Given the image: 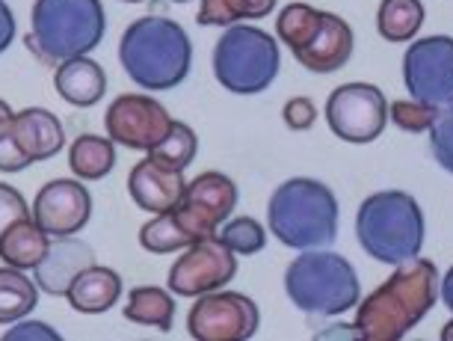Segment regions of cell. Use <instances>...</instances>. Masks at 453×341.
I'll return each mask as SVG.
<instances>
[{"mask_svg":"<svg viewBox=\"0 0 453 341\" xmlns=\"http://www.w3.org/2000/svg\"><path fill=\"white\" fill-rule=\"evenodd\" d=\"M439 267L430 259L395 264V273L356 306V338L400 341L433 312L439 300Z\"/></svg>","mask_w":453,"mask_h":341,"instance_id":"1","label":"cell"},{"mask_svg":"<svg viewBox=\"0 0 453 341\" xmlns=\"http://www.w3.org/2000/svg\"><path fill=\"white\" fill-rule=\"evenodd\" d=\"M119 63L145 92L175 89L193 68V42L187 30L164 15H145L127 24L119 42Z\"/></svg>","mask_w":453,"mask_h":341,"instance_id":"2","label":"cell"},{"mask_svg":"<svg viewBox=\"0 0 453 341\" xmlns=\"http://www.w3.org/2000/svg\"><path fill=\"white\" fill-rule=\"evenodd\" d=\"M338 199L318 178H288L267 202V226L290 250H320L338 237Z\"/></svg>","mask_w":453,"mask_h":341,"instance_id":"3","label":"cell"},{"mask_svg":"<svg viewBox=\"0 0 453 341\" xmlns=\"http://www.w3.org/2000/svg\"><path fill=\"white\" fill-rule=\"evenodd\" d=\"M426 220L421 205L406 190H380L358 205L356 241L380 264H400L421 255Z\"/></svg>","mask_w":453,"mask_h":341,"instance_id":"4","label":"cell"},{"mask_svg":"<svg viewBox=\"0 0 453 341\" xmlns=\"http://www.w3.org/2000/svg\"><path fill=\"white\" fill-rule=\"evenodd\" d=\"M107 19L101 0H36L27 45L42 63L87 57L104 39Z\"/></svg>","mask_w":453,"mask_h":341,"instance_id":"5","label":"cell"},{"mask_svg":"<svg viewBox=\"0 0 453 341\" xmlns=\"http://www.w3.org/2000/svg\"><path fill=\"white\" fill-rule=\"evenodd\" d=\"M285 291L305 314L335 318L362 300L358 273L344 255L329 250H303L285 270Z\"/></svg>","mask_w":453,"mask_h":341,"instance_id":"6","label":"cell"},{"mask_svg":"<svg viewBox=\"0 0 453 341\" xmlns=\"http://www.w3.org/2000/svg\"><path fill=\"white\" fill-rule=\"evenodd\" d=\"M279 68V42L252 24H232L213 48V78L234 96H258L270 89Z\"/></svg>","mask_w":453,"mask_h":341,"instance_id":"7","label":"cell"},{"mask_svg":"<svg viewBox=\"0 0 453 341\" xmlns=\"http://www.w3.org/2000/svg\"><path fill=\"white\" fill-rule=\"evenodd\" d=\"M388 98L373 83H344L326 101L329 131L353 146H367L391 122Z\"/></svg>","mask_w":453,"mask_h":341,"instance_id":"8","label":"cell"},{"mask_svg":"<svg viewBox=\"0 0 453 341\" xmlns=\"http://www.w3.org/2000/svg\"><path fill=\"white\" fill-rule=\"evenodd\" d=\"M403 83L409 98L430 107L453 105V36L412 39L403 54Z\"/></svg>","mask_w":453,"mask_h":341,"instance_id":"9","label":"cell"},{"mask_svg":"<svg viewBox=\"0 0 453 341\" xmlns=\"http://www.w3.org/2000/svg\"><path fill=\"white\" fill-rule=\"evenodd\" d=\"M261 327V312L241 291L202 294L187 314V332L196 341H246Z\"/></svg>","mask_w":453,"mask_h":341,"instance_id":"10","label":"cell"},{"mask_svg":"<svg viewBox=\"0 0 453 341\" xmlns=\"http://www.w3.org/2000/svg\"><path fill=\"white\" fill-rule=\"evenodd\" d=\"M237 255L219 241V235L202 237L181 252V259L169 270V291L178 297H202L219 291L234 279Z\"/></svg>","mask_w":453,"mask_h":341,"instance_id":"11","label":"cell"},{"mask_svg":"<svg viewBox=\"0 0 453 341\" xmlns=\"http://www.w3.org/2000/svg\"><path fill=\"white\" fill-rule=\"evenodd\" d=\"M173 122L175 119L169 116V110L160 105L157 98L136 96V92L119 96L113 105L107 107V116H104L107 136L116 146L145 151V155L169 134Z\"/></svg>","mask_w":453,"mask_h":341,"instance_id":"12","label":"cell"},{"mask_svg":"<svg viewBox=\"0 0 453 341\" xmlns=\"http://www.w3.org/2000/svg\"><path fill=\"white\" fill-rule=\"evenodd\" d=\"M237 208V184L226 173L208 169V173L196 175L193 182H187L184 199L175 208V214L181 217L184 229L196 241L217 235V226L226 220H232Z\"/></svg>","mask_w":453,"mask_h":341,"instance_id":"13","label":"cell"},{"mask_svg":"<svg viewBox=\"0 0 453 341\" xmlns=\"http://www.w3.org/2000/svg\"><path fill=\"white\" fill-rule=\"evenodd\" d=\"M92 214V196L74 178H57L45 184L33 202V220L45 229L50 237L78 235L89 223Z\"/></svg>","mask_w":453,"mask_h":341,"instance_id":"14","label":"cell"},{"mask_svg":"<svg viewBox=\"0 0 453 341\" xmlns=\"http://www.w3.org/2000/svg\"><path fill=\"white\" fill-rule=\"evenodd\" d=\"M127 190H131V199L140 205L142 211L166 214V211H175L178 205H181L187 178H184V169H173V167L157 164L155 158H145L131 169V175H127Z\"/></svg>","mask_w":453,"mask_h":341,"instance_id":"15","label":"cell"},{"mask_svg":"<svg viewBox=\"0 0 453 341\" xmlns=\"http://www.w3.org/2000/svg\"><path fill=\"white\" fill-rule=\"evenodd\" d=\"M356 36L353 27L335 12H323V24L309 45L303 50H296V63L303 68H309L314 74H332L338 68H344L353 57Z\"/></svg>","mask_w":453,"mask_h":341,"instance_id":"16","label":"cell"},{"mask_svg":"<svg viewBox=\"0 0 453 341\" xmlns=\"http://www.w3.org/2000/svg\"><path fill=\"white\" fill-rule=\"evenodd\" d=\"M89 264H96L89 244L78 241L74 235L54 237L48 255L36 264V285L50 297H65L78 273L87 270Z\"/></svg>","mask_w":453,"mask_h":341,"instance_id":"17","label":"cell"},{"mask_svg":"<svg viewBox=\"0 0 453 341\" xmlns=\"http://www.w3.org/2000/svg\"><path fill=\"white\" fill-rule=\"evenodd\" d=\"M12 131L19 136V146L24 149V155L30 158V164L54 158L59 149L65 146V131L63 122L42 107H27L21 113L12 116Z\"/></svg>","mask_w":453,"mask_h":341,"instance_id":"18","label":"cell"},{"mask_svg":"<svg viewBox=\"0 0 453 341\" xmlns=\"http://www.w3.org/2000/svg\"><path fill=\"white\" fill-rule=\"evenodd\" d=\"M54 87L59 98L72 107H92L104 98L107 92V74L96 59L89 57H72L59 63L54 74Z\"/></svg>","mask_w":453,"mask_h":341,"instance_id":"19","label":"cell"},{"mask_svg":"<svg viewBox=\"0 0 453 341\" xmlns=\"http://www.w3.org/2000/svg\"><path fill=\"white\" fill-rule=\"evenodd\" d=\"M65 297L74 312L101 314L113 309L119 297H122V276L110 267H101V264H89L87 270L78 273V279L72 283Z\"/></svg>","mask_w":453,"mask_h":341,"instance_id":"20","label":"cell"},{"mask_svg":"<svg viewBox=\"0 0 453 341\" xmlns=\"http://www.w3.org/2000/svg\"><path fill=\"white\" fill-rule=\"evenodd\" d=\"M50 250V235L33 217H24L12 223L0 237V259L10 267L36 270V264L45 259Z\"/></svg>","mask_w":453,"mask_h":341,"instance_id":"21","label":"cell"},{"mask_svg":"<svg viewBox=\"0 0 453 341\" xmlns=\"http://www.w3.org/2000/svg\"><path fill=\"white\" fill-rule=\"evenodd\" d=\"M68 167L81 182H98L116 167V143L110 136L81 134L68 149Z\"/></svg>","mask_w":453,"mask_h":341,"instance_id":"22","label":"cell"},{"mask_svg":"<svg viewBox=\"0 0 453 341\" xmlns=\"http://www.w3.org/2000/svg\"><path fill=\"white\" fill-rule=\"evenodd\" d=\"M424 4L421 0H382L376 10V30L391 45H403L418 36L424 27Z\"/></svg>","mask_w":453,"mask_h":341,"instance_id":"23","label":"cell"},{"mask_svg":"<svg viewBox=\"0 0 453 341\" xmlns=\"http://www.w3.org/2000/svg\"><path fill=\"white\" fill-rule=\"evenodd\" d=\"M125 318L142 327H155L160 332H169L175 323V300L169 297L166 288L142 285L127 294Z\"/></svg>","mask_w":453,"mask_h":341,"instance_id":"24","label":"cell"},{"mask_svg":"<svg viewBox=\"0 0 453 341\" xmlns=\"http://www.w3.org/2000/svg\"><path fill=\"white\" fill-rule=\"evenodd\" d=\"M39 285L19 267H0V323H15L36 309Z\"/></svg>","mask_w":453,"mask_h":341,"instance_id":"25","label":"cell"},{"mask_svg":"<svg viewBox=\"0 0 453 341\" xmlns=\"http://www.w3.org/2000/svg\"><path fill=\"white\" fill-rule=\"evenodd\" d=\"M279 0H202L196 21L202 27H232L241 21H258L276 10Z\"/></svg>","mask_w":453,"mask_h":341,"instance_id":"26","label":"cell"},{"mask_svg":"<svg viewBox=\"0 0 453 341\" xmlns=\"http://www.w3.org/2000/svg\"><path fill=\"white\" fill-rule=\"evenodd\" d=\"M320 24H323V10H314L309 4H288L276 19V33L281 45H288L290 54H296V50H303L318 36Z\"/></svg>","mask_w":453,"mask_h":341,"instance_id":"27","label":"cell"},{"mask_svg":"<svg viewBox=\"0 0 453 341\" xmlns=\"http://www.w3.org/2000/svg\"><path fill=\"white\" fill-rule=\"evenodd\" d=\"M190 244H196V237L187 232L181 217L175 211H166V214H155L151 223H145L140 229V246L155 255H166V252H178L187 250Z\"/></svg>","mask_w":453,"mask_h":341,"instance_id":"28","label":"cell"},{"mask_svg":"<svg viewBox=\"0 0 453 341\" xmlns=\"http://www.w3.org/2000/svg\"><path fill=\"white\" fill-rule=\"evenodd\" d=\"M196 151H199V136H196L193 128L184 122H173L169 134L149 151V158H155L157 164H164V167L187 169L193 164Z\"/></svg>","mask_w":453,"mask_h":341,"instance_id":"29","label":"cell"},{"mask_svg":"<svg viewBox=\"0 0 453 341\" xmlns=\"http://www.w3.org/2000/svg\"><path fill=\"white\" fill-rule=\"evenodd\" d=\"M219 241L234 255H255L267 246V232H264V226L258 220L237 217V220H226V223H222Z\"/></svg>","mask_w":453,"mask_h":341,"instance_id":"30","label":"cell"},{"mask_svg":"<svg viewBox=\"0 0 453 341\" xmlns=\"http://www.w3.org/2000/svg\"><path fill=\"white\" fill-rule=\"evenodd\" d=\"M388 116L400 131L426 134L433 128L435 116H439V107H430V105H424V101L409 98V101H395V105L388 107Z\"/></svg>","mask_w":453,"mask_h":341,"instance_id":"31","label":"cell"},{"mask_svg":"<svg viewBox=\"0 0 453 341\" xmlns=\"http://www.w3.org/2000/svg\"><path fill=\"white\" fill-rule=\"evenodd\" d=\"M430 146L444 173L453 175V105L441 107L430 128Z\"/></svg>","mask_w":453,"mask_h":341,"instance_id":"32","label":"cell"},{"mask_svg":"<svg viewBox=\"0 0 453 341\" xmlns=\"http://www.w3.org/2000/svg\"><path fill=\"white\" fill-rule=\"evenodd\" d=\"M30 167V158L19 146V136L12 131V119L0 122V173H21Z\"/></svg>","mask_w":453,"mask_h":341,"instance_id":"33","label":"cell"},{"mask_svg":"<svg viewBox=\"0 0 453 341\" xmlns=\"http://www.w3.org/2000/svg\"><path fill=\"white\" fill-rule=\"evenodd\" d=\"M24 217H33L27 202H24V196L10 184H0V237H4V232L12 223H19Z\"/></svg>","mask_w":453,"mask_h":341,"instance_id":"34","label":"cell"},{"mask_svg":"<svg viewBox=\"0 0 453 341\" xmlns=\"http://www.w3.org/2000/svg\"><path fill=\"white\" fill-rule=\"evenodd\" d=\"M281 119H285V125L290 131H309V128L318 122V107H314L311 98L296 96L281 107Z\"/></svg>","mask_w":453,"mask_h":341,"instance_id":"35","label":"cell"},{"mask_svg":"<svg viewBox=\"0 0 453 341\" xmlns=\"http://www.w3.org/2000/svg\"><path fill=\"white\" fill-rule=\"evenodd\" d=\"M50 338V341H57L59 338V332H54V329H50V327H45V323H36V321H33V323H19V327H15V329H10V332H6V341H19V338Z\"/></svg>","mask_w":453,"mask_h":341,"instance_id":"36","label":"cell"},{"mask_svg":"<svg viewBox=\"0 0 453 341\" xmlns=\"http://www.w3.org/2000/svg\"><path fill=\"white\" fill-rule=\"evenodd\" d=\"M12 39H15V15L10 10V4L0 0V54L12 45Z\"/></svg>","mask_w":453,"mask_h":341,"instance_id":"37","label":"cell"},{"mask_svg":"<svg viewBox=\"0 0 453 341\" xmlns=\"http://www.w3.org/2000/svg\"><path fill=\"white\" fill-rule=\"evenodd\" d=\"M439 297H441V303L448 306L450 314H453V267L444 273V279L439 283Z\"/></svg>","mask_w":453,"mask_h":341,"instance_id":"38","label":"cell"},{"mask_svg":"<svg viewBox=\"0 0 453 341\" xmlns=\"http://www.w3.org/2000/svg\"><path fill=\"white\" fill-rule=\"evenodd\" d=\"M12 116H15V113H12V107L6 105L4 98H0V122H6V119H12Z\"/></svg>","mask_w":453,"mask_h":341,"instance_id":"39","label":"cell"},{"mask_svg":"<svg viewBox=\"0 0 453 341\" xmlns=\"http://www.w3.org/2000/svg\"><path fill=\"white\" fill-rule=\"evenodd\" d=\"M125 4H142V0H125Z\"/></svg>","mask_w":453,"mask_h":341,"instance_id":"40","label":"cell"},{"mask_svg":"<svg viewBox=\"0 0 453 341\" xmlns=\"http://www.w3.org/2000/svg\"><path fill=\"white\" fill-rule=\"evenodd\" d=\"M173 4H190V0H173Z\"/></svg>","mask_w":453,"mask_h":341,"instance_id":"41","label":"cell"}]
</instances>
